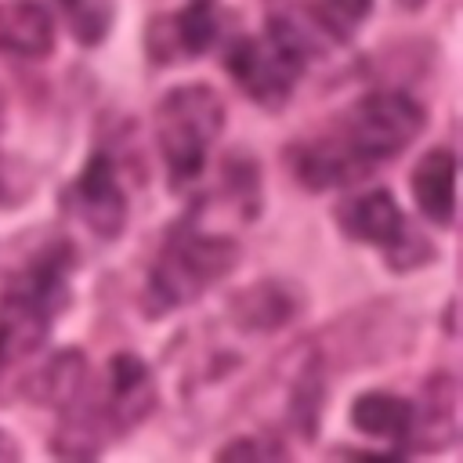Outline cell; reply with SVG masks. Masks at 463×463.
Instances as JSON below:
<instances>
[{"label": "cell", "instance_id": "1", "mask_svg": "<svg viewBox=\"0 0 463 463\" xmlns=\"http://www.w3.org/2000/svg\"><path fill=\"white\" fill-rule=\"evenodd\" d=\"M423 127V109L398 90H380L365 94L362 101L344 112V119L311 137L297 141L286 159L297 174L300 184L322 192V188H340L351 181H362L376 163L398 156Z\"/></svg>", "mask_w": 463, "mask_h": 463}, {"label": "cell", "instance_id": "2", "mask_svg": "<svg viewBox=\"0 0 463 463\" xmlns=\"http://www.w3.org/2000/svg\"><path fill=\"white\" fill-rule=\"evenodd\" d=\"M69 271L72 250L51 242L7 279L0 293V380L47 340L54 315L69 300Z\"/></svg>", "mask_w": 463, "mask_h": 463}, {"label": "cell", "instance_id": "3", "mask_svg": "<svg viewBox=\"0 0 463 463\" xmlns=\"http://www.w3.org/2000/svg\"><path fill=\"white\" fill-rule=\"evenodd\" d=\"M235 257H239V246L228 235L177 224L152 264V275L145 286V307L152 315H163L192 304L203 289H210L235 268Z\"/></svg>", "mask_w": 463, "mask_h": 463}, {"label": "cell", "instance_id": "4", "mask_svg": "<svg viewBox=\"0 0 463 463\" xmlns=\"http://www.w3.org/2000/svg\"><path fill=\"white\" fill-rule=\"evenodd\" d=\"M224 127V105L206 83H181L174 87L156 109V141L170 174L174 188L192 184L210 156Z\"/></svg>", "mask_w": 463, "mask_h": 463}, {"label": "cell", "instance_id": "5", "mask_svg": "<svg viewBox=\"0 0 463 463\" xmlns=\"http://www.w3.org/2000/svg\"><path fill=\"white\" fill-rule=\"evenodd\" d=\"M307 65V43L297 25L275 18L264 36H246L228 51V76L264 109L286 105Z\"/></svg>", "mask_w": 463, "mask_h": 463}, {"label": "cell", "instance_id": "6", "mask_svg": "<svg viewBox=\"0 0 463 463\" xmlns=\"http://www.w3.org/2000/svg\"><path fill=\"white\" fill-rule=\"evenodd\" d=\"M336 217H340V224L351 239H362V242H373V246L387 250V260L394 268H412L427 257V242L409 228L398 203L383 188L347 199Z\"/></svg>", "mask_w": 463, "mask_h": 463}, {"label": "cell", "instance_id": "7", "mask_svg": "<svg viewBox=\"0 0 463 463\" xmlns=\"http://www.w3.org/2000/svg\"><path fill=\"white\" fill-rule=\"evenodd\" d=\"M69 206L72 213L101 239H112L123 232V221H127V195H123V184L116 177V166L105 152H98L83 174L76 177V184L69 188Z\"/></svg>", "mask_w": 463, "mask_h": 463}, {"label": "cell", "instance_id": "8", "mask_svg": "<svg viewBox=\"0 0 463 463\" xmlns=\"http://www.w3.org/2000/svg\"><path fill=\"white\" fill-rule=\"evenodd\" d=\"M213 40H217L213 0H195L177 18H159L156 22L148 47H152L156 61H170V58H195V54L210 51Z\"/></svg>", "mask_w": 463, "mask_h": 463}, {"label": "cell", "instance_id": "9", "mask_svg": "<svg viewBox=\"0 0 463 463\" xmlns=\"http://www.w3.org/2000/svg\"><path fill=\"white\" fill-rule=\"evenodd\" d=\"M156 405V383L145 362L134 354H116L109 362V416L116 430L141 423Z\"/></svg>", "mask_w": 463, "mask_h": 463}, {"label": "cell", "instance_id": "10", "mask_svg": "<svg viewBox=\"0 0 463 463\" xmlns=\"http://www.w3.org/2000/svg\"><path fill=\"white\" fill-rule=\"evenodd\" d=\"M232 322L250 329V333H271L286 322H293V315L300 311V297L293 286L286 282H257L246 286L242 293L232 297Z\"/></svg>", "mask_w": 463, "mask_h": 463}, {"label": "cell", "instance_id": "11", "mask_svg": "<svg viewBox=\"0 0 463 463\" xmlns=\"http://www.w3.org/2000/svg\"><path fill=\"white\" fill-rule=\"evenodd\" d=\"M54 47V22L36 0L0 4V51L18 58H43Z\"/></svg>", "mask_w": 463, "mask_h": 463}, {"label": "cell", "instance_id": "12", "mask_svg": "<svg viewBox=\"0 0 463 463\" xmlns=\"http://www.w3.org/2000/svg\"><path fill=\"white\" fill-rule=\"evenodd\" d=\"M412 195L434 224H441V228L452 224V213H456V156L449 148H434L416 163Z\"/></svg>", "mask_w": 463, "mask_h": 463}, {"label": "cell", "instance_id": "13", "mask_svg": "<svg viewBox=\"0 0 463 463\" xmlns=\"http://www.w3.org/2000/svg\"><path fill=\"white\" fill-rule=\"evenodd\" d=\"M412 405L405 398H394V394H383V391H369V394H358L354 405H351V423L369 434V438H387L394 445L405 449L409 434H412Z\"/></svg>", "mask_w": 463, "mask_h": 463}, {"label": "cell", "instance_id": "14", "mask_svg": "<svg viewBox=\"0 0 463 463\" xmlns=\"http://www.w3.org/2000/svg\"><path fill=\"white\" fill-rule=\"evenodd\" d=\"M36 398L40 402H51V405H80V394H83V383H87V365L76 351H61L40 376H36Z\"/></svg>", "mask_w": 463, "mask_h": 463}, {"label": "cell", "instance_id": "15", "mask_svg": "<svg viewBox=\"0 0 463 463\" xmlns=\"http://www.w3.org/2000/svg\"><path fill=\"white\" fill-rule=\"evenodd\" d=\"M427 398L430 402H427V409L420 416L416 434H423L420 438L423 449H434V434H441V445L452 441V434H456V383L445 373H438L430 380V387H427Z\"/></svg>", "mask_w": 463, "mask_h": 463}, {"label": "cell", "instance_id": "16", "mask_svg": "<svg viewBox=\"0 0 463 463\" xmlns=\"http://www.w3.org/2000/svg\"><path fill=\"white\" fill-rule=\"evenodd\" d=\"M58 11L80 43L105 40L112 25V0H58Z\"/></svg>", "mask_w": 463, "mask_h": 463}, {"label": "cell", "instance_id": "17", "mask_svg": "<svg viewBox=\"0 0 463 463\" xmlns=\"http://www.w3.org/2000/svg\"><path fill=\"white\" fill-rule=\"evenodd\" d=\"M311 7H315V18L322 22V29L347 40L365 22L373 0H311Z\"/></svg>", "mask_w": 463, "mask_h": 463}, {"label": "cell", "instance_id": "18", "mask_svg": "<svg viewBox=\"0 0 463 463\" xmlns=\"http://www.w3.org/2000/svg\"><path fill=\"white\" fill-rule=\"evenodd\" d=\"M282 456H286V449L268 438H239L217 452V459H282Z\"/></svg>", "mask_w": 463, "mask_h": 463}, {"label": "cell", "instance_id": "19", "mask_svg": "<svg viewBox=\"0 0 463 463\" xmlns=\"http://www.w3.org/2000/svg\"><path fill=\"white\" fill-rule=\"evenodd\" d=\"M22 195V184H14V174H7V159H0V203H14Z\"/></svg>", "mask_w": 463, "mask_h": 463}, {"label": "cell", "instance_id": "20", "mask_svg": "<svg viewBox=\"0 0 463 463\" xmlns=\"http://www.w3.org/2000/svg\"><path fill=\"white\" fill-rule=\"evenodd\" d=\"M0 456H7V459H14V445H11V441H7L4 434H0Z\"/></svg>", "mask_w": 463, "mask_h": 463}, {"label": "cell", "instance_id": "21", "mask_svg": "<svg viewBox=\"0 0 463 463\" xmlns=\"http://www.w3.org/2000/svg\"><path fill=\"white\" fill-rule=\"evenodd\" d=\"M402 4H409V7H420V4H423V0H402Z\"/></svg>", "mask_w": 463, "mask_h": 463}]
</instances>
